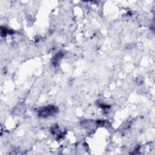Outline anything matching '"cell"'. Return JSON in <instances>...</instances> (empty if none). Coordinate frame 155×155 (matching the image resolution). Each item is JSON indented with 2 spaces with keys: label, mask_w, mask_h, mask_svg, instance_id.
I'll return each mask as SVG.
<instances>
[{
  "label": "cell",
  "mask_w": 155,
  "mask_h": 155,
  "mask_svg": "<svg viewBox=\"0 0 155 155\" xmlns=\"http://www.w3.org/2000/svg\"><path fill=\"white\" fill-rule=\"evenodd\" d=\"M58 111L57 108L54 106H48L41 110L39 111V115L42 117H47L50 115L54 114Z\"/></svg>",
  "instance_id": "obj_1"
}]
</instances>
